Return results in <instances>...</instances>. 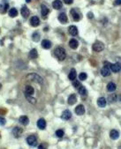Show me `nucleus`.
Masks as SVG:
<instances>
[{
  "mask_svg": "<svg viewBox=\"0 0 121 149\" xmlns=\"http://www.w3.org/2000/svg\"><path fill=\"white\" fill-rule=\"evenodd\" d=\"M54 54H55V56H56V57L60 61H63L64 58H65V56H66L64 49L61 48V47H58V48L55 50Z\"/></svg>",
  "mask_w": 121,
  "mask_h": 149,
  "instance_id": "f257e3e1",
  "label": "nucleus"
},
{
  "mask_svg": "<svg viewBox=\"0 0 121 149\" xmlns=\"http://www.w3.org/2000/svg\"><path fill=\"white\" fill-rule=\"evenodd\" d=\"M26 79L27 80H29V81H33V82H37V83L39 84H43V79L40 77L38 74L36 73H29L27 74Z\"/></svg>",
  "mask_w": 121,
  "mask_h": 149,
  "instance_id": "f03ea898",
  "label": "nucleus"
},
{
  "mask_svg": "<svg viewBox=\"0 0 121 149\" xmlns=\"http://www.w3.org/2000/svg\"><path fill=\"white\" fill-rule=\"evenodd\" d=\"M111 64H109V63H107V64H104V66L103 68H102L101 70V74L104 77H107V76H110L111 75Z\"/></svg>",
  "mask_w": 121,
  "mask_h": 149,
  "instance_id": "7ed1b4c3",
  "label": "nucleus"
},
{
  "mask_svg": "<svg viewBox=\"0 0 121 149\" xmlns=\"http://www.w3.org/2000/svg\"><path fill=\"white\" fill-rule=\"evenodd\" d=\"M104 44L101 42H96L94 44L92 45V50L96 52H100V51L104 50Z\"/></svg>",
  "mask_w": 121,
  "mask_h": 149,
  "instance_id": "20e7f679",
  "label": "nucleus"
},
{
  "mask_svg": "<svg viewBox=\"0 0 121 149\" xmlns=\"http://www.w3.org/2000/svg\"><path fill=\"white\" fill-rule=\"evenodd\" d=\"M27 143L31 147H36L37 146V139L35 135H30L27 138Z\"/></svg>",
  "mask_w": 121,
  "mask_h": 149,
  "instance_id": "39448f33",
  "label": "nucleus"
},
{
  "mask_svg": "<svg viewBox=\"0 0 121 149\" xmlns=\"http://www.w3.org/2000/svg\"><path fill=\"white\" fill-rule=\"evenodd\" d=\"M23 133V130L20 127H15L12 130V134L15 138H20Z\"/></svg>",
  "mask_w": 121,
  "mask_h": 149,
  "instance_id": "423d86ee",
  "label": "nucleus"
},
{
  "mask_svg": "<svg viewBox=\"0 0 121 149\" xmlns=\"http://www.w3.org/2000/svg\"><path fill=\"white\" fill-rule=\"evenodd\" d=\"M71 15L72 16V19H73L75 21H79L80 19V15L79 14V12L76 11V9L71 10Z\"/></svg>",
  "mask_w": 121,
  "mask_h": 149,
  "instance_id": "0eeeda50",
  "label": "nucleus"
},
{
  "mask_svg": "<svg viewBox=\"0 0 121 149\" xmlns=\"http://www.w3.org/2000/svg\"><path fill=\"white\" fill-rule=\"evenodd\" d=\"M30 24H31L32 27H37L39 26L40 24V19L37 16H33V17L30 19Z\"/></svg>",
  "mask_w": 121,
  "mask_h": 149,
  "instance_id": "6e6552de",
  "label": "nucleus"
},
{
  "mask_svg": "<svg viewBox=\"0 0 121 149\" xmlns=\"http://www.w3.org/2000/svg\"><path fill=\"white\" fill-rule=\"evenodd\" d=\"M75 113H76L78 116H81L85 113V108L83 105H78V106L75 108Z\"/></svg>",
  "mask_w": 121,
  "mask_h": 149,
  "instance_id": "1a4fd4ad",
  "label": "nucleus"
},
{
  "mask_svg": "<svg viewBox=\"0 0 121 149\" xmlns=\"http://www.w3.org/2000/svg\"><path fill=\"white\" fill-rule=\"evenodd\" d=\"M61 117H62V119H64V120H69V119L72 117V113H71V111L69 110V109H65V110L62 113Z\"/></svg>",
  "mask_w": 121,
  "mask_h": 149,
  "instance_id": "9d476101",
  "label": "nucleus"
},
{
  "mask_svg": "<svg viewBox=\"0 0 121 149\" xmlns=\"http://www.w3.org/2000/svg\"><path fill=\"white\" fill-rule=\"evenodd\" d=\"M68 32L72 36H76L78 35V29H77V27L75 26H70L68 28Z\"/></svg>",
  "mask_w": 121,
  "mask_h": 149,
  "instance_id": "9b49d317",
  "label": "nucleus"
},
{
  "mask_svg": "<svg viewBox=\"0 0 121 149\" xmlns=\"http://www.w3.org/2000/svg\"><path fill=\"white\" fill-rule=\"evenodd\" d=\"M29 13H30L29 9H28V8H27L26 5L22 6V7H21V15H22V17L27 18L28 16H29Z\"/></svg>",
  "mask_w": 121,
  "mask_h": 149,
  "instance_id": "f8f14e48",
  "label": "nucleus"
},
{
  "mask_svg": "<svg viewBox=\"0 0 121 149\" xmlns=\"http://www.w3.org/2000/svg\"><path fill=\"white\" fill-rule=\"evenodd\" d=\"M37 126H38V128L41 129V130L45 129V128H46V121H45L43 118H40L39 120L37 121Z\"/></svg>",
  "mask_w": 121,
  "mask_h": 149,
  "instance_id": "ddd939ff",
  "label": "nucleus"
},
{
  "mask_svg": "<svg viewBox=\"0 0 121 149\" xmlns=\"http://www.w3.org/2000/svg\"><path fill=\"white\" fill-rule=\"evenodd\" d=\"M111 70L113 72H119L121 71V65L119 64V63H116V64H113L111 65Z\"/></svg>",
  "mask_w": 121,
  "mask_h": 149,
  "instance_id": "4468645a",
  "label": "nucleus"
},
{
  "mask_svg": "<svg viewBox=\"0 0 121 149\" xmlns=\"http://www.w3.org/2000/svg\"><path fill=\"white\" fill-rule=\"evenodd\" d=\"M59 21H60L62 24L67 23V21H68V19H67L66 14L64 13V12H62V13L59 14Z\"/></svg>",
  "mask_w": 121,
  "mask_h": 149,
  "instance_id": "2eb2a0df",
  "label": "nucleus"
},
{
  "mask_svg": "<svg viewBox=\"0 0 121 149\" xmlns=\"http://www.w3.org/2000/svg\"><path fill=\"white\" fill-rule=\"evenodd\" d=\"M35 93V89L31 86H27L25 89V95H33Z\"/></svg>",
  "mask_w": 121,
  "mask_h": 149,
  "instance_id": "dca6fc26",
  "label": "nucleus"
},
{
  "mask_svg": "<svg viewBox=\"0 0 121 149\" xmlns=\"http://www.w3.org/2000/svg\"><path fill=\"white\" fill-rule=\"evenodd\" d=\"M52 6L54 9L56 10H59L62 8L63 4H62V2H61L60 0H55V1H53L52 3Z\"/></svg>",
  "mask_w": 121,
  "mask_h": 149,
  "instance_id": "f3484780",
  "label": "nucleus"
},
{
  "mask_svg": "<svg viewBox=\"0 0 121 149\" xmlns=\"http://www.w3.org/2000/svg\"><path fill=\"white\" fill-rule=\"evenodd\" d=\"M78 45H79V43L76 39H71L70 42H69V46H70L72 50H76Z\"/></svg>",
  "mask_w": 121,
  "mask_h": 149,
  "instance_id": "a211bd4d",
  "label": "nucleus"
},
{
  "mask_svg": "<svg viewBox=\"0 0 121 149\" xmlns=\"http://www.w3.org/2000/svg\"><path fill=\"white\" fill-rule=\"evenodd\" d=\"M76 102H77V97L74 94H72V95H71L68 98V104L73 105V104H75Z\"/></svg>",
  "mask_w": 121,
  "mask_h": 149,
  "instance_id": "6ab92c4d",
  "label": "nucleus"
},
{
  "mask_svg": "<svg viewBox=\"0 0 121 149\" xmlns=\"http://www.w3.org/2000/svg\"><path fill=\"white\" fill-rule=\"evenodd\" d=\"M110 137L112 140H118L119 137V133L117 130H111V132H110Z\"/></svg>",
  "mask_w": 121,
  "mask_h": 149,
  "instance_id": "aec40b11",
  "label": "nucleus"
},
{
  "mask_svg": "<svg viewBox=\"0 0 121 149\" xmlns=\"http://www.w3.org/2000/svg\"><path fill=\"white\" fill-rule=\"evenodd\" d=\"M8 8H9V4L8 3H5V4H0V13H5L7 12Z\"/></svg>",
  "mask_w": 121,
  "mask_h": 149,
  "instance_id": "412c9836",
  "label": "nucleus"
},
{
  "mask_svg": "<svg viewBox=\"0 0 121 149\" xmlns=\"http://www.w3.org/2000/svg\"><path fill=\"white\" fill-rule=\"evenodd\" d=\"M19 121H20V124H22L23 125H27L28 123H29V119H28V117H27V116H21L20 117V119H19Z\"/></svg>",
  "mask_w": 121,
  "mask_h": 149,
  "instance_id": "4be33fe9",
  "label": "nucleus"
},
{
  "mask_svg": "<svg viewBox=\"0 0 121 149\" xmlns=\"http://www.w3.org/2000/svg\"><path fill=\"white\" fill-rule=\"evenodd\" d=\"M106 88H107L108 92H114L116 90V88H117V86H116V84L113 83V82H110L107 85Z\"/></svg>",
  "mask_w": 121,
  "mask_h": 149,
  "instance_id": "5701e85b",
  "label": "nucleus"
},
{
  "mask_svg": "<svg viewBox=\"0 0 121 149\" xmlns=\"http://www.w3.org/2000/svg\"><path fill=\"white\" fill-rule=\"evenodd\" d=\"M42 47L45 50H49L51 47V43L49 41V40H43L42 42Z\"/></svg>",
  "mask_w": 121,
  "mask_h": 149,
  "instance_id": "b1692460",
  "label": "nucleus"
},
{
  "mask_svg": "<svg viewBox=\"0 0 121 149\" xmlns=\"http://www.w3.org/2000/svg\"><path fill=\"white\" fill-rule=\"evenodd\" d=\"M97 105L99 107H101V108H104V107L106 106V100L105 98H104V97H100V98H98L97 100Z\"/></svg>",
  "mask_w": 121,
  "mask_h": 149,
  "instance_id": "393cba45",
  "label": "nucleus"
},
{
  "mask_svg": "<svg viewBox=\"0 0 121 149\" xmlns=\"http://www.w3.org/2000/svg\"><path fill=\"white\" fill-rule=\"evenodd\" d=\"M41 11H42V15H43V17L47 16L48 13L50 12V10L48 9L47 6L44 5V4H42V5H41Z\"/></svg>",
  "mask_w": 121,
  "mask_h": 149,
  "instance_id": "a878e982",
  "label": "nucleus"
},
{
  "mask_svg": "<svg viewBox=\"0 0 121 149\" xmlns=\"http://www.w3.org/2000/svg\"><path fill=\"white\" fill-rule=\"evenodd\" d=\"M77 77V72L75 71V69H72L71 72H69V75H68V78L70 80H74V79H76Z\"/></svg>",
  "mask_w": 121,
  "mask_h": 149,
  "instance_id": "bb28decb",
  "label": "nucleus"
},
{
  "mask_svg": "<svg viewBox=\"0 0 121 149\" xmlns=\"http://www.w3.org/2000/svg\"><path fill=\"white\" fill-rule=\"evenodd\" d=\"M38 56V53H37V50H35V49H33V50H31L29 52V57L31 58V59H35V58Z\"/></svg>",
  "mask_w": 121,
  "mask_h": 149,
  "instance_id": "cd10ccee",
  "label": "nucleus"
},
{
  "mask_svg": "<svg viewBox=\"0 0 121 149\" xmlns=\"http://www.w3.org/2000/svg\"><path fill=\"white\" fill-rule=\"evenodd\" d=\"M117 98H118L117 95H109V97H108L107 101H109L110 103H114L116 101H117Z\"/></svg>",
  "mask_w": 121,
  "mask_h": 149,
  "instance_id": "c85d7f7f",
  "label": "nucleus"
},
{
  "mask_svg": "<svg viewBox=\"0 0 121 149\" xmlns=\"http://www.w3.org/2000/svg\"><path fill=\"white\" fill-rule=\"evenodd\" d=\"M78 92H79V94L81 95V96H85V95H86V94H87L86 88H85V87H83V86H80V87H79Z\"/></svg>",
  "mask_w": 121,
  "mask_h": 149,
  "instance_id": "c756f323",
  "label": "nucleus"
},
{
  "mask_svg": "<svg viewBox=\"0 0 121 149\" xmlns=\"http://www.w3.org/2000/svg\"><path fill=\"white\" fill-rule=\"evenodd\" d=\"M18 15V11L16 8H12V9L9 11V16L12 18H14Z\"/></svg>",
  "mask_w": 121,
  "mask_h": 149,
  "instance_id": "7c9ffc66",
  "label": "nucleus"
},
{
  "mask_svg": "<svg viewBox=\"0 0 121 149\" xmlns=\"http://www.w3.org/2000/svg\"><path fill=\"white\" fill-rule=\"evenodd\" d=\"M26 98H27V101H29L30 103H32V104H35V103H36V99L32 97L31 95H26Z\"/></svg>",
  "mask_w": 121,
  "mask_h": 149,
  "instance_id": "2f4dec72",
  "label": "nucleus"
},
{
  "mask_svg": "<svg viewBox=\"0 0 121 149\" xmlns=\"http://www.w3.org/2000/svg\"><path fill=\"white\" fill-rule=\"evenodd\" d=\"M87 78H88V75H87V73H85V72H81V73L79 74V79H80V80H81V81L85 80Z\"/></svg>",
  "mask_w": 121,
  "mask_h": 149,
  "instance_id": "473e14b6",
  "label": "nucleus"
},
{
  "mask_svg": "<svg viewBox=\"0 0 121 149\" xmlns=\"http://www.w3.org/2000/svg\"><path fill=\"white\" fill-rule=\"evenodd\" d=\"M32 37H33V40L35 42H38V41H39V39H40V35L35 32V33L33 34V36H32Z\"/></svg>",
  "mask_w": 121,
  "mask_h": 149,
  "instance_id": "72a5a7b5",
  "label": "nucleus"
},
{
  "mask_svg": "<svg viewBox=\"0 0 121 149\" xmlns=\"http://www.w3.org/2000/svg\"><path fill=\"white\" fill-rule=\"evenodd\" d=\"M56 135L58 136L59 138H62L63 136H64V131L63 130H58L57 132H56Z\"/></svg>",
  "mask_w": 121,
  "mask_h": 149,
  "instance_id": "f704fd0d",
  "label": "nucleus"
},
{
  "mask_svg": "<svg viewBox=\"0 0 121 149\" xmlns=\"http://www.w3.org/2000/svg\"><path fill=\"white\" fill-rule=\"evenodd\" d=\"M72 85H73L74 87H76V88H79V87H80V82H79L78 80H74L73 82H72Z\"/></svg>",
  "mask_w": 121,
  "mask_h": 149,
  "instance_id": "c9c22d12",
  "label": "nucleus"
},
{
  "mask_svg": "<svg viewBox=\"0 0 121 149\" xmlns=\"http://www.w3.org/2000/svg\"><path fill=\"white\" fill-rule=\"evenodd\" d=\"M38 149H48V146L46 143H42L41 145L38 147Z\"/></svg>",
  "mask_w": 121,
  "mask_h": 149,
  "instance_id": "e433bc0d",
  "label": "nucleus"
},
{
  "mask_svg": "<svg viewBox=\"0 0 121 149\" xmlns=\"http://www.w3.org/2000/svg\"><path fill=\"white\" fill-rule=\"evenodd\" d=\"M5 124H6L5 119H4V117H2V116H0V124H1V125H4Z\"/></svg>",
  "mask_w": 121,
  "mask_h": 149,
  "instance_id": "4c0bfd02",
  "label": "nucleus"
},
{
  "mask_svg": "<svg viewBox=\"0 0 121 149\" xmlns=\"http://www.w3.org/2000/svg\"><path fill=\"white\" fill-rule=\"evenodd\" d=\"M113 4L114 5H119V4H121V0H115L114 1V3H113Z\"/></svg>",
  "mask_w": 121,
  "mask_h": 149,
  "instance_id": "58836bf2",
  "label": "nucleus"
},
{
  "mask_svg": "<svg viewBox=\"0 0 121 149\" xmlns=\"http://www.w3.org/2000/svg\"><path fill=\"white\" fill-rule=\"evenodd\" d=\"M64 2L66 4H71L72 2H73V0H64Z\"/></svg>",
  "mask_w": 121,
  "mask_h": 149,
  "instance_id": "ea45409f",
  "label": "nucleus"
},
{
  "mask_svg": "<svg viewBox=\"0 0 121 149\" xmlns=\"http://www.w3.org/2000/svg\"><path fill=\"white\" fill-rule=\"evenodd\" d=\"M26 1H27V3H28V2H29V3H30V1H31V0H26Z\"/></svg>",
  "mask_w": 121,
  "mask_h": 149,
  "instance_id": "a19ab883",
  "label": "nucleus"
},
{
  "mask_svg": "<svg viewBox=\"0 0 121 149\" xmlns=\"http://www.w3.org/2000/svg\"><path fill=\"white\" fill-rule=\"evenodd\" d=\"M0 87H1V85H0Z\"/></svg>",
  "mask_w": 121,
  "mask_h": 149,
  "instance_id": "79ce46f5",
  "label": "nucleus"
}]
</instances>
